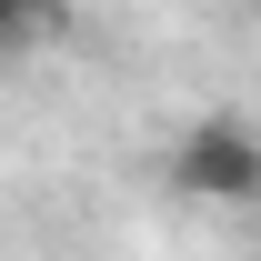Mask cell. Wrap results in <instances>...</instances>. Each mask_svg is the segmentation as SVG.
I'll list each match as a JSON object with an SVG mask.
<instances>
[{"mask_svg":"<svg viewBox=\"0 0 261 261\" xmlns=\"http://www.w3.org/2000/svg\"><path fill=\"white\" fill-rule=\"evenodd\" d=\"M171 191L211 201V211L261 201V130L251 121H191L181 141H171Z\"/></svg>","mask_w":261,"mask_h":261,"instance_id":"6da1fadb","label":"cell"}]
</instances>
